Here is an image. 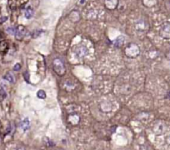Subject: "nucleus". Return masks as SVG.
Instances as JSON below:
<instances>
[{"label":"nucleus","mask_w":170,"mask_h":150,"mask_svg":"<svg viewBox=\"0 0 170 150\" xmlns=\"http://www.w3.org/2000/svg\"><path fill=\"white\" fill-rule=\"evenodd\" d=\"M53 70L58 76H62L66 73V66H65L63 61L60 58H56L52 62Z\"/></svg>","instance_id":"obj_1"},{"label":"nucleus","mask_w":170,"mask_h":150,"mask_svg":"<svg viewBox=\"0 0 170 150\" xmlns=\"http://www.w3.org/2000/svg\"><path fill=\"white\" fill-rule=\"evenodd\" d=\"M139 50L138 46H136L135 44H129L125 49V54L130 57H134L135 56L139 54Z\"/></svg>","instance_id":"obj_2"},{"label":"nucleus","mask_w":170,"mask_h":150,"mask_svg":"<svg viewBox=\"0 0 170 150\" xmlns=\"http://www.w3.org/2000/svg\"><path fill=\"white\" fill-rule=\"evenodd\" d=\"M26 34V28L23 27V26H19V27L16 28V31H15V37L17 40L21 41L23 37L25 36Z\"/></svg>","instance_id":"obj_3"},{"label":"nucleus","mask_w":170,"mask_h":150,"mask_svg":"<svg viewBox=\"0 0 170 150\" xmlns=\"http://www.w3.org/2000/svg\"><path fill=\"white\" fill-rule=\"evenodd\" d=\"M75 52H76V56H77L78 57L81 58V57H84L87 54L88 50L86 46H78V47L76 49Z\"/></svg>","instance_id":"obj_4"},{"label":"nucleus","mask_w":170,"mask_h":150,"mask_svg":"<svg viewBox=\"0 0 170 150\" xmlns=\"http://www.w3.org/2000/svg\"><path fill=\"white\" fill-rule=\"evenodd\" d=\"M4 79L6 80L7 81L10 82V83H14V82H15V77H14V76L13 75L12 72L6 73L4 76Z\"/></svg>","instance_id":"obj_5"},{"label":"nucleus","mask_w":170,"mask_h":150,"mask_svg":"<svg viewBox=\"0 0 170 150\" xmlns=\"http://www.w3.org/2000/svg\"><path fill=\"white\" fill-rule=\"evenodd\" d=\"M32 15H33V10H32V8H28V9L25 10V17L28 18V19H30L32 18Z\"/></svg>","instance_id":"obj_6"},{"label":"nucleus","mask_w":170,"mask_h":150,"mask_svg":"<svg viewBox=\"0 0 170 150\" xmlns=\"http://www.w3.org/2000/svg\"><path fill=\"white\" fill-rule=\"evenodd\" d=\"M6 97H7V93H6V91H5L3 88L0 87V102L4 100Z\"/></svg>","instance_id":"obj_7"},{"label":"nucleus","mask_w":170,"mask_h":150,"mask_svg":"<svg viewBox=\"0 0 170 150\" xmlns=\"http://www.w3.org/2000/svg\"><path fill=\"white\" fill-rule=\"evenodd\" d=\"M37 97L40 98V99H45L46 97V92L44 91H38L37 92Z\"/></svg>","instance_id":"obj_8"},{"label":"nucleus","mask_w":170,"mask_h":150,"mask_svg":"<svg viewBox=\"0 0 170 150\" xmlns=\"http://www.w3.org/2000/svg\"><path fill=\"white\" fill-rule=\"evenodd\" d=\"M42 32H43L42 30H36V31H34V32H32V38H36V37H37V36H40Z\"/></svg>","instance_id":"obj_9"},{"label":"nucleus","mask_w":170,"mask_h":150,"mask_svg":"<svg viewBox=\"0 0 170 150\" xmlns=\"http://www.w3.org/2000/svg\"><path fill=\"white\" fill-rule=\"evenodd\" d=\"M123 41H124V38L121 40V41H120V37H118L117 39H116V41H115V44L116 46H120L123 44Z\"/></svg>","instance_id":"obj_10"},{"label":"nucleus","mask_w":170,"mask_h":150,"mask_svg":"<svg viewBox=\"0 0 170 150\" xmlns=\"http://www.w3.org/2000/svg\"><path fill=\"white\" fill-rule=\"evenodd\" d=\"M15 31H16V28H14V27H8L7 28V32H9V34H12V35L15 34Z\"/></svg>","instance_id":"obj_11"},{"label":"nucleus","mask_w":170,"mask_h":150,"mask_svg":"<svg viewBox=\"0 0 170 150\" xmlns=\"http://www.w3.org/2000/svg\"><path fill=\"white\" fill-rule=\"evenodd\" d=\"M21 67H22V66H21V64H19L17 63L15 66H14V71H19V70L21 69Z\"/></svg>","instance_id":"obj_12"},{"label":"nucleus","mask_w":170,"mask_h":150,"mask_svg":"<svg viewBox=\"0 0 170 150\" xmlns=\"http://www.w3.org/2000/svg\"><path fill=\"white\" fill-rule=\"evenodd\" d=\"M23 76H24V79L27 81H29V74H28V71H25L23 73Z\"/></svg>","instance_id":"obj_13"}]
</instances>
